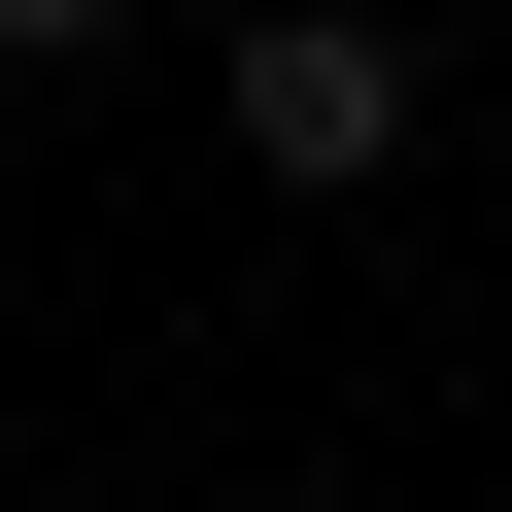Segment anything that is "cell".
<instances>
[{
	"label": "cell",
	"mask_w": 512,
	"mask_h": 512,
	"mask_svg": "<svg viewBox=\"0 0 512 512\" xmlns=\"http://www.w3.org/2000/svg\"><path fill=\"white\" fill-rule=\"evenodd\" d=\"M205 137L274 205H376L410 171V35H376V0H239V35H205Z\"/></svg>",
	"instance_id": "1"
},
{
	"label": "cell",
	"mask_w": 512,
	"mask_h": 512,
	"mask_svg": "<svg viewBox=\"0 0 512 512\" xmlns=\"http://www.w3.org/2000/svg\"><path fill=\"white\" fill-rule=\"evenodd\" d=\"M103 35H137V0H0V69H103Z\"/></svg>",
	"instance_id": "2"
}]
</instances>
